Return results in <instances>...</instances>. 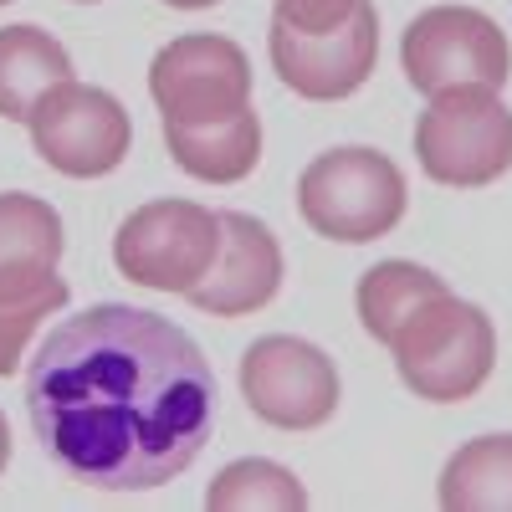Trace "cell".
Listing matches in <instances>:
<instances>
[{
	"label": "cell",
	"mask_w": 512,
	"mask_h": 512,
	"mask_svg": "<svg viewBox=\"0 0 512 512\" xmlns=\"http://www.w3.org/2000/svg\"><path fill=\"white\" fill-rule=\"evenodd\" d=\"M36 441L98 492H149L180 477L216 431V374L159 313L98 303L47 333L26 364Z\"/></svg>",
	"instance_id": "obj_1"
},
{
	"label": "cell",
	"mask_w": 512,
	"mask_h": 512,
	"mask_svg": "<svg viewBox=\"0 0 512 512\" xmlns=\"http://www.w3.org/2000/svg\"><path fill=\"white\" fill-rule=\"evenodd\" d=\"M390 354L410 395L431 405H456V400H472L492 379L497 328L477 303L441 292L400 323V333L390 338Z\"/></svg>",
	"instance_id": "obj_2"
},
{
	"label": "cell",
	"mask_w": 512,
	"mask_h": 512,
	"mask_svg": "<svg viewBox=\"0 0 512 512\" xmlns=\"http://www.w3.org/2000/svg\"><path fill=\"white\" fill-rule=\"evenodd\" d=\"M405 175L390 154L349 144L318 154L297 180V210L323 241L364 246L405 221Z\"/></svg>",
	"instance_id": "obj_3"
},
{
	"label": "cell",
	"mask_w": 512,
	"mask_h": 512,
	"mask_svg": "<svg viewBox=\"0 0 512 512\" xmlns=\"http://www.w3.org/2000/svg\"><path fill=\"white\" fill-rule=\"evenodd\" d=\"M415 159L425 180L482 190L512 169V108L497 88H446L415 118Z\"/></svg>",
	"instance_id": "obj_4"
},
{
	"label": "cell",
	"mask_w": 512,
	"mask_h": 512,
	"mask_svg": "<svg viewBox=\"0 0 512 512\" xmlns=\"http://www.w3.org/2000/svg\"><path fill=\"white\" fill-rule=\"evenodd\" d=\"M221 256V216L200 200H149L113 236L118 272L149 292H190Z\"/></svg>",
	"instance_id": "obj_5"
},
{
	"label": "cell",
	"mask_w": 512,
	"mask_h": 512,
	"mask_svg": "<svg viewBox=\"0 0 512 512\" xmlns=\"http://www.w3.org/2000/svg\"><path fill=\"white\" fill-rule=\"evenodd\" d=\"M400 62L410 88L436 98L446 88H502L512 72L507 31L472 6H431L405 26Z\"/></svg>",
	"instance_id": "obj_6"
},
{
	"label": "cell",
	"mask_w": 512,
	"mask_h": 512,
	"mask_svg": "<svg viewBox=\"0 0 512 512\" xmlns=\"http://www.w3.org/2000/svg\"><path fill=\"white\" fill-rule=\"evenodd\" d=\"M26 128H31V149L67 180L113 175L128 159V144H134V118L123 113V103L72 77L36 98Z\"/></svg>",
	"instance_id": "obj_7"
},
{
	"label": "cell",
	"mask_w": 512,
	"mask_h": 512,
	"mask_svg": "<svg viewBox=\"0 0 512 512\" xmlns=\"http://www.w3.org/2000/svg\"><path fill=\"white\" fill-rule=\"evenodd\" d=\"M149 98L164 123H221L251 108V57L216 31L175 36L149 62Z\"/></svg>",
	"instance_id": "obj_8"
},
{
	"label": "cell",
	"mask_w": 512,
	"mask_h": 512,
	"mask_svg": "<svg viewBox=\"0 0 512 512\" xmlns=\"http://www.w3.org/2000/svg\"><path fill=\"white\" fill-rule=\"evenodd\" d=\"M241 395L277 431H318L338 415V364L292 333H267L241 354Z\"/></svg>",
	"instance_id": "obj_9"
},
{
	"label": "cell",
	"mask_w": 512,
	"mask_h": 512,
	"mask_svg": "<svg viewBox=\"0 0 512 512\" xmlns=\"http://www.w3.org/2000/svg\"><path fill=\"white\" fill-rule=\"evenodd\" d=\"M267 57L272 72L282 77V88H292L308 103H344L354 98L364 82L374 77L379 62V11L369 0H359V11L323 36L292 31L282 21H272L267 31Z\"/></svg>",
	"instance_id": "obj_10"
},
{
	"label": "cell",
	"mask_w": 512,
	"mask_h": 512,
	"mask_svg": "<svg viewBox=\"0 0 512 512\" xmlns=\"http://www.w3.org/2000/svg\"><path fill=\"white\" fill-rule=\"evenodd\" d=\"M282 287V246L277 236L241 210L221 216V256L185 297L210 318H246L267 308Z\"/></svg>",
	"instance_id": "obj_11"
},
{
	"label": "cell",
	"mask_w": 512,
	"mask_h": 512,
	"mask_svg": "<svg viewBox=\"0 0 512 512\" xmlns=\"http://www.w3.org/2000/svg\"><path fill=\"white\" fill-rule=\"evenodd\" d=\"M164 144L190 180L241 185L262 159V118L241 108L221 123H164Z\"/></svg>",
	"instance_id": "obj_12"
},
{
	"label": "cell",
	"mask_w": 512,
	"mask_h": 512,
	"mask_svg": "<svg viewBox=\"0 0 512 512\" xmlns=\"http://www.w3.org/2000/svg\"><path fill=\"white\" fill-rule=\"evenodd\" d=\"M62 246V216L41 195H0V297L57 277Z\"/></svg>",
	"instance_id": "obj_13"
},
{
	"label": "cell",
	"mask_w": 512,
	"mask_h": 512,
	"mask_svg": "<svg viewBox=\"0 0 512 512\" xmlns=\"http://www.w3.org/2000/svg\"><path fill=\"white\" fill-rule=\"evenodd\" d=\"M72 77L67 47L41 26H0V118L26 123L36 98Z\"/></svg>",
	"instance_id": "obj_14"
},
{
	"label": "cell",
	"mask_w": 512,
	"mask_h": 512,
	"mask_svg": "<svg viewBox=\"0 0 512 512\" xmlns=\"http://www.w3.org/2000/svg\"><path fill=\"white\" fill-rule=\"evenodd\" d=\"M446 512H512V436L466 441L436 482Z\"/></svg>",
	"instance_id": "obj_15"
},
{
	"label": "cell",
	"mask_w": 512,
	"mask_h": 512,
	"mask_svg": "<svg viewBox=\"0 0 512 512\" xmlns=\"http://www.w3.org/2000/svg\"><path fill=\"white\" fill-rule=\"evenodd\" d=\"M451 292L446 277H436L431 267H420V262H379L359 277V292H354V303H359V323L364 333L374 338V344L390 349V338L400 333V323L420 308V303H431V297Z\"/></svg>",
	"instance_id": "obj_16"
},
{
	"label": "cell",
	"mask_w": 512,
	"mask_h": 512,
	"mask_svg": "<svg viewBox=\"0 0 512 512\" xmlns=\"http://www.w3.org/2000/svg\"><path fill=\"white\" fill-rule=\"evenodd\" d=\"M205 507L210 512H303L308 487L297 482V472H287L282 461L246 456V461H231L226 472L205 487Z\"/></svg>",
	"instance_id": "obj_17"
},
{
	"label": "cell",
	"mask_w": 512,
	"mask_h": 512,
	"mask_svg": "<svg viewBox=\"0 0 512 512\" xmlns=\"http://www.w3.org/2000/svg\"><path fill=\"white\" fill-rule=\"evenodd\" d=\"M62 308H67V282L62 277H47L41 287L0 297V379H11V369L21 364V354L31 344V333Z\"/></svg>",
	"instance_id": "obj_18"
},
{
	"label": "cell",
	"mask_w": 512,
	"mask_h": 512,
	"mask_svg": "<svg viewBox=\"0 0 512 512\" xmlns=\"http://www.w3.org/2000/svg\"><path fill=\"white\" fill-rule=\"evenodd\" d=\"M277 6V21L292 26V31H308V36H323V31H338L354 11L359 0H272Z\"/></svg>",
	"instance_id": "obj_19"
},
{
	"label": "cell",
	"mask_w": 512,
	"mask_h": 512,
	"mask_svg": "<svg viewBox=\"0 0 512 512\" xmlns=\"http://www.w3.org/2000/svg\"><path fill=\"white\" fill-rule=\"evenodd\" d=\"M11 466V425H6V415H0V472Z\"/></svg>",
	"instance_id": "obj_20"
},
{
	"label": "cell",
	"mask_w": 512,
	"mask_h": 512,
	"mask_svg": "<svg viewBox=\"0 0 512 512\" xmlns=\"http://www.w3.org/2000/svg\"><path fill=\"white\" fill-rule=\"evenodd\" d=\"M164 6H175V11H210V6H221V0H164Z\"/></svg>",
	"instance_id": "obj_21"
},
{
	"label": "cell",
	"mask_w": 512,
	"mask_h": 512,
	"mask_svg": "<svg viewBox=\"0 0 512 512\" xmlns=\"http://www.w3.org/2000/svg\"><path fill=\"white\" fill-rule=\"evenodd\" d=\"M77 6H98V0H77Z\"/></svg>",
	"instance_id": "obj_22"
},
{
	"label": "cell",
	"mask_w": 512,
	"mask_h": 512,
	"mask_svg": "<svg viewBox=\"0 0 512 512\" xmlns=\"http://www.w3.org/2000/svg\"><path fill=\"white\" fill-rule=\"evenodd\" d=\"M0 6H11V0H0Z\"/></svg>",
	"instance_id": "obj_23"
}]
</instances>
